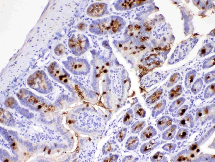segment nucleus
Wrapping results in <instances>:
<instances>
[{
	"label": "nucleus",
	"instance_id": "obj_2",
	"mask_svg": "<svg viewBox=\"0 0 215 162\" xmlns=\"http://www.w3.org/2000/svg\"><path fill=\"white\" fill-rule=\"evenodd\" d=\"M63 63L65 68L75 75H84L89 70L87 61L82 59H77L69 57Z\"/></svg>",
	"mask_w": 215,
	"mask_h": 162
},
{
	"label": "nucleus",
	"instance_id": "obj_15",
	"mask_svg": "<svg viewBox=\"0 0 215 162\" xmlns=\"http://www.w3.org/2000/svg\"><path fill=\"white\" fill-rule=\"evenodd\" d=\"M116 9L119 10H126L131 9L133 6L134 1H124L118 2Z\"/></svg>",
	"mask_w": 215,
	"mask_h": 162
},
{
	"label": "nucleus",
	"instance_id": "obj_6",
	"mask_svg": "<svg viewBox=\"0 0 215 162\" xmlns=\"http://www.w3.org/2000/svg\"><path fill=\"white\" fill-rule=\"evenodd\" d=\"M160 144V141L153 139L149 142L143 144L140 149L141 152L143 154L149 153L153 150Z\"/></svg>",
	"mask_w": 215,
	"mask_h": 162
},
{
	"label": "nucleus",
	"instance_id": "obj_10",
	"mask_svg": "<svg viewBox=\"0 0 215 162\" xmlns=\"http://www.w3.org/2000/svg\"><path fill=\"white\" fill-rule=\"evenodd\" d=\"M166 104V100H162L159 101L153 108L152 112L153 117H155L161 114L164 110Z\"/></svg>",
	"mask_w": 215,
	"mask_h": 162
},
{
	"label": "nucleus",
	"instance_id": "obj_32",
	"mask_svg": "<svg viewBox=\"0 0 215 162\" xmlns=\"http://www.w3.org/2000/svg\"><path fill=\"white\" fill-rule=\"evenodd\" d=\"M214 59L215 56H213L209 59L208 61H206L204 64L203 67L204 68H209V67L213 66L214 65Z\"/></svg>",
	"mask_w": 215,
	"mask_h": 162
},
{
	"label": "nucleus",
	"instance_id": "obj_1",
	"mask_svg": "<svg viewBox=\"0 0 215 162\" xmlns=\"http://www.w3.org/2000/svg\"><path fill=\"white\" fill-rule=\"evenodd\" d=\"M27 83L30 87L41 93H47L52 87L48 76L42 70L37 71L28 77Z\"/></svg>",
	"mask_w": 215,
	"mask_h": 162
},
{
	"label": "nucleus",
	"instance_id": "obj_38",
	"mask_svg": "<svg viewBox=\"0 0 215 162\" xmlns=\"http://www.w3.org/2000/svg\"><path fill=\"white\" fill-rule=\"evenodd\" d=\"M111 149H112L111 145H110V144L108 145H107V146H106V148L105 149V151H106V152L110 151V150H111Z\"/></svg>",
	"mask_w": 215,
	"mask_h": 162
},
{
	"label": "nucleus",
	"instance_id": "obj_25",
	"mask_svg": "<svg viewBox=\"0 0 215 162\" xmlns=\"http://www.w3.org/2000/svg\"><path fill=\"white\" fill-rule=\"evenodd\" d=\"M133 118V112L132 110H130L125 116L124 119V124L127 125H130L132 122Z\"/></svg>",
	"mask_w": 215,
	"mask_h": 162
},
{
	"label": "nucleus",
	"instance_id": "obj_26",
	"mask_svg": "<svg viewBox=\"0 0 215 162\" xmlns=\"http://www.w3.org/2000/svg\"><path fill=\"white\" fill-rule=\"evenodd\" d=\"M65 51V47L62 44L57 45L55 49V54L58 56H60L63 55Z\"/></svg>",
	"mask_w": 215,
	"mask_h": 162
},
{
	"label": "nucleus",
	"instance_id": "obj_19",
	"mask_svg": "<svg viewBox=\"0 0 215 162\" xmlns=\"http://www.w3.org/2000/svg\"><path fill=\"white\" fill-rule=\"evenodd\" d=\"M145 126L146 123L144 121H138L133 125L132 127V132L134 134L140 132Z\"/></svg>",
	"mask_w": 215,
	"mask_h": 162
},
{
	"label": "nucleus",
	"instance_id": "obj_28",
	"mask_svg": "<svg viewBox=\"0 0 215 162\" xmlns=\"http://www.w3.org/2000/svg\"><path fill=\"white\" fill-rule=\"evenodd\" d=\"M212 47L211 46L209 45H206L201 50L200 53V56H206V55L210 53V51H212Z\"/></svg>",
	"mask_w": 215,
	"mask_h": 162
},
{
	"label": "nucleus",
	"instance_id": "obj_27",
	"mask_svg": "<svg viewBox=\"0 0 215 162\" xmlns=\"http://www.w3.org/2000/svg\"><path fill=\"white\" fill-rule=\"evenodd\" d=\"M135 111L137 116L140 118H144L145 116L146 112L140 105L138 104V106L135 108Z\"/></svg>",
	"mask_w": 215,
	"mask_h": 162
},
{
	"label": "nucleus",
	"instance_id": "obj_4",
	"mask_svg": "<svg viewBox=\"0 0 215 162\" xmlns=\"http://www.w3.org/2000/svg\"><path fill=\"white\" fill-rule=\"evenodd\" d=\"M48 73L51 77L55 81L61 83H66L68 81V75L60 65L54 62L48 67Z\"/></svg>",
	"mask_w": 215,
	"mask_h": 162
},
{
	"label": "nucleus",
	"instance_id": "obj_30",
	"mask_svg": "<svg viewBox=\"0 0 215 162\" xmlns=\"http://www.w3.org/2000/svg\"><path fill=\"white\" fill-rule=\"evenodd\" d=\"M126 132L127 129L126 128H123L120 131L116 137V139L119 141L121 142L124 140L125 137Z\"/></svg>",
	"mask_w": 215,
	"mask_h": 162
},
{
	"label": "nucleus",
	"instance_id": "obj_5",
	"mask_svg": "<svg viewBox=\"0 0 215 162\" xmlns=\"http://www.w3.org/2000/svg\"><path fill=\"white\" fill-rule=\"evenodd\" d=\"M106 4L102 3H97L92 4L87 11L88 15L91 17H98L104 15L107 9Z\"/></svg>",
	"mask_w": 215,
	"mask_h": 162
},
{
	"label": "nucleus",
	"instance_id": "obj_21",
	"mask_svg": "<svg viewBox=\"0 0 215 162\" xmlns=\"http://www.w3.org/2000/svg\"><path fill=\"white\" fill-rule=\"evenodd\" d=\"M189 132L186 129L181 128L180 129L177 133L176 139L178 140H183L188 138Z\"/></svg>",
	"mask_w": 215,
	"mask_h": 162
},
{
	"label": "nucleus",
	"instance_id": "obj_3",
	"mask_svg": "<svg viewBox=\"0 0 215 162\" xmlns=\"http://www.w3.org/2000/svg\"><path fill=\"white\" fill-rule=\"evenodd\" d=\"M89 41L84 35L75 34L69 39L68 45L71 52L76 56H80L89 47Z\"/></svg>",
	"mask_w": 215,
	"mask_h": 162
},
{
	"label": "nucleus",
	"instance_id": "obj_20",
	"mask_svg": "<svg viewBox=\"0 0 215 162\" xmlns=\"http://www.w3.org/2000/svg\"><path fill=\"white\" fill-rule=\"evenodd\" d=\"M212 108L210 107H204L198 111L196 116L198 119L206 117L211 114Z\"/></svg>",
	"mask_w": 215,
	"mask_h": 162
},
{
	"label": "nucleus",
	"instance_id": "obj_36",
	"mask_svg": "<svg viewBox=\"0 0 215 162\" xmlns=\"http://www.w3.org/2000/svg\"><path fill=\"white\" fill-rule=\"evenodd\" d=\"M187 159L186 157H184V156H181L179 157L177 161H186Z\"/></svg>",
	"mask_w": 215,
	"mask_h": 162
},
{
	"label": "nucleus",
	"instance_id": "obj_13",
	"mask_svg": "<svg viewBox=\"0 0 215 162\" xmlns=\"http://www.w3.org/2000/svg\"><path fill=\"white\" fill-rule=\"evenodd\" d=\"M183 92V87L181 85H178L172 89L170 92L169 98L170 100H173L181 95Z\"/></svg>",
	"mask_w": 215,
	"mask_h": 162
},
{
	"label": "nucleus",
	"instance_id": "obj_35",
	"mask_svg": "<svg viewBox=\"0 0 215 162\" xmlns=\"http://www.w3.org/2000/svg\"><path fill=\"white\" fill-rule=\"evenodd\" d=\"M15 103V101L13 98H9L5 102V105L8 107H11Z\"/></svg>",
	"mask_w": 215,
	"mask_h": 162
},
{
	"label": "nucleus",
	"instance_id": "obj_24",
	"mask_svg": "<svg viewBox=\"0 0 215 162\" xmlns=\"http://www.w3.org/2000/svg\"><path fill=\"white\" fill-rule=\"evenodd\" d=\"M177 147V144L174 143H169L163 145L162 149L166 151L171 153L175 150Z\"/></svg>",
	"mask_w": 215,
	"mask_h": 162
},
{
	"label": "nucleus",
	"instance_id": "obj_41",
	"mask_svg": "<svg viewBox=\"0 0 215 162\" xmlns=\"http://www.w3.org/2000/svg\"><path fill=\"white\" fill-rule=\"evenodd\" d=\"M6 161H9V160H6L5 161V162H6Z\"/></svg>",
	"mask_w": 215,
	"mask_h": 162
},
{
	"label": "nucleus",
	"instance_id": "obj_7",
	"mask_svg": "<svg viewBox=\"0 0 215 162\" xmlns=\"http://www.w3.org/2000/svg\"><path fill=\"white\" fill-rule=\"evenodd\" d=\"M156 130L152 126H149L145 129L141 133V140L145 141L152 138L157 134Z\"/></svg>",
	"mask_w": 215,
	"mask_h": 162
},
{
	"label": "nucleus",
	"instance_id": "obj_22",
	"mask_svg": "<svg viewBox=\"0 0 215 162\" xmlns=\"http://www.w3.org/2000/svg\"><path fill=\"white\" fill-rule=\"evenodd\" d=\"M215 94V84L208 86L205 91L204 98H209L212 97Z\"/></svg>",
	"mask_w": 215,
	"mask_h": 162
},
{
	"label": "nucleus",
	"instance_id": "obj_29",
	"mask_svg": "<svg viewBox=\"0 0 215 162\" xmlns=\"http://www.w3.org/2000/svg\"><path fill=\"white\" fill-rule=\"evenodd\" d=\"M180 78V75L178 73H175L171 77L167 87H170L173 86L174 84L177 83L179 81Z\"/></svg>",
	"mask_w": 215,
	"mask_h": 162
},
{
	"label": "nucleus",
	"instance_id": "obj_34",
	"mask_svg": "<svg viewBox=\"0 0 215 162\" xmlns=\"http://www.w3.org/2000/svg\"><path fill=\"white\" fill-rule=\"evenodd\" d=\"M117 157L116 156H111L107 158V159H106L105 160H104L105 161H109V162H113V161H116L117 160Z\"/></svg>",
	"mask_w": 215,
	"mask_h": 162
},
{
	"label": "nucleus",
	"instance_id": "obj_11",
	"mask_svg": "<svg viewBox=\"0 0 215 162\" xmlns=\"http://www.w3.org/2000/svg\"><path fill=\"white\" fill-rule=\"evenodd\" d=\"M180 126L191 128L194 126L193 119L191 114H189L184 118L180 122Z\"/></svg>",
	"mask_w": 215,
	"mask_h": 162
},
{
	"label": "nucleus",
	"instance_id": "obj_40",
	"mask_svg": "<svg viewBox=\"0 0 215 162\" xmlns=\"http://www.w3.org/2000/svg\"><path fill=\"white\" fill-rule=\"evenodd\" d=\"M51 150H49L48 151V153L49 154H50V153H51Z\"/></svg>",
	"mask_w": 215,
	"mask_h": 162
},
{
	"label": "nucleus",
	"instance_id": "obj_23",
	"mask_svg": "<svg viewBox=\"0 0 215 162\" xmlns=\"http://www.w3.org/2000/svg\"><path fill=\"white\" fill-rule=\"evenodd\" d=\"M165 153L157 152L152 157H151V161L152 162H161L165 161Z\"/></svg>",
	"mask_w": 215,
	"mask_h": 162
},
{
	"label": "nucleus",
	"instance_id": "obj_12",
	"mask_svg": "<svg viewBox=\"0 0 215 162\" xmlns=\"http://www.w3.org/2000/svg\"><path fill=\"white\" fill-rule=\"evenodd\" d=\"M139 143V139L138 137H131L127 141L126 147L128 150H134L138 147Z\"/></svg>",
	"mask_w": 215,
	"mask_h": 162
},
{
	"label": "nucleus",
	"instance_id": "obj_14",
	"mask_svg": "<svg viewBox=\"0 0 215 162\" xmlns=\"http://www.w3.org/2000/svg\"><path fill=\"white\" fill-rule=\"evenodd\" d=\"M163 93L162 89H158L152 95L149 97L147 100V102L152 104L155 103L160 99Z\"/></svg>",
	"mask_w": 215,
	"mask_h": 162
},
{
	"label": "nucleus",
	"instance_id": "obj_8",
	"mask_svg": "<svg viewBox=\"0 0 215 162\" xmlns=\"http://www.w3.org/2000/svg\"><path fill=\"white\" fill-rule=\"evenodd\" d=\"M173 122V119L167 116H164L161 117L158 121L157 127L161 131H163L170 126Z\"/></svg>",
	"mask_w": 215,
	"mask_h": 162
},
{
	"label": "nucleus",
	"instance_id": "obj_37",
	"mask_svg": "<svg viewBox=\"0 0 215 162\" xmlns=\"http://www.w3.org/2000/svg\"><path fill=\"white\" fill-rule=\"evenodd\" d=\"M197 145L196 144L192 145L191 147H190V149L191 151H194L197 149Z\"/></svg>",
	"mask_w": 215,
	"mask_h": 162
},
{
	"label": "nucleus",
	"instance_id": "obj_16",
	"mask_svg": "<svg viewBox=\"0 0 215 162\" xmlns=\"http://www.w3.org/2000/svg\"><path fill=\"white\" fill-rule=\"evenodd\" d=\"M185 98L181 97L174 101L169 109L170 112H173L177 110L184 104L185 101Z\"/></svg>",
	"mask_w": 215,
	"mask_h": 162
},
{
	"label": "nucleus",
	"instance_id": "obj_33",
	"mask_svg": "<svg viewBox=\"0 0 215 162\" xmlns=\"http://www.w3.org/2000/svg\"><path fill=\"white\" fill-rule=\"evenodd\" d=\"M188 108V106L187 104L182 107L178 111L177 114L175 115V116L177 117L181 116L184 115V114L187 111Z\"/></svg>",
	"mask_w": 215,
	"mask_h": 162
},
{
	"label": "nucleus",
	"instance_id": "obj_31",
	"mask_svg": "<svg viewBox=\"0 0 215 162\" xmlns=\"http://www.w3.org/2000/svg\"><path fill=\"white\" fill-rule=\"evenodd\" d=\"M215 80V73L214 72H213L208 73V75L206 76V77L205 79V81L206 84H209L212 82V81H214Z\"/></svg>",
	"mask_w": 215,
	"mask_h": 162
},
{
	"label": "nucleus",
	"instance_id": "obj_18",
	"mask_svg": "<svg viewBox=\"0 0 215 162\" xmlns=\"http://www.w3.org/2000/svg\"><path fill=\"white\" fill-rule=\"evenodd\" d=\"M196 75L195 71L192 70L186 75L185 81V85L187 89H189L193 82Z\"/></svg>",
	"mask_w": 215,
	"mask_h": 162
},
{
	"label": "nucleus",
	"instance_id": "obj_17",
	"mask_svg": "<svg viewBox=\"0 0 215 162\" xmlns=\"http://www.w3.org/2000/svg\"><path fill=\"white\" fill-rule=\"evenodd\" d=\"M203 85L202 80L201 79H197L192 86L191 89L192 93L194 94H197L201 91Z\"/></svg>",
	"mask_w": 215,
	"mask_h": 162
},
{
	"label": "nucleus",
	"instance_id": "obj_39",
	"mask_svg": "<svg viewBox=\"0 0 215 162\" xmlns=\"http://www.w3.org/2000/svg\"><path fill=\"white\" fill-rule=\"evenodd\" d=\"M15 145H16V144H15V143H13V145H13V147L15 146Z\"/></svg>",
	"mask_w": 215,
	"mask_h": 162
},
{
	"label": "nucleus",
	"instance_id": "obj_9",
	"mask_svg": "<svg viewBox=\"0 0 215 162\" xmlns=\"http://www.w3.org/2000/svg\"><path fill=\"white\" fill-rule=\"evenodd\" d=\"M177 129V126L176 125H172L170 127L168 130L163 133L162 136L163 139L164 140L166 141L171 140L175 136Z\"/></svg>",
	"mask_w": 215,
	"mask_h": 162
}]
</instances>
